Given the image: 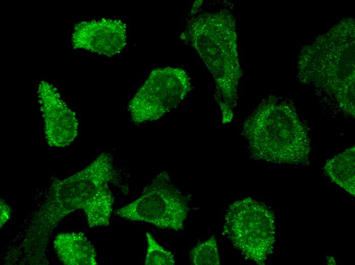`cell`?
<instances>
[{
  "instance_id": "3",
  "label": "cell",
  "mask_w": 355,
  "mask_h": 265,
  "mask_svg": "<svg viewBox=\"0 0 355 265\" xmlns=\"http://www.w3.org/2000/svg\"><path fill=\"white\" fill-rule=\"evenodd\" d=\"M223 233L245 258L265 264L275 242V217L266 205L250 197L229 205Z\"/></svg>"
},
{
  "instance_id": "10",
  "label": "cell",
  "mask_w": 355,
  "mask_h": 265,
  "mask_svg": "<svg viewBox=\"0 0 355 265\" xmlns=\"http://www.w3.org/2000/svg\"><path fill=\"white\" fill-rule=\"evenodd\" d=\"M355 146L327 160L324 171L332 181L351 195L355 194Z\"/></svg>"
},
{
  "instance_id": "11",
  "label": "cell",
  "mask_w": 355,
  "mask_h": 265,
  "mask_svg": "<svg viewBox=\"0 0 355 265\" xmlns=\"http://www.w3.org/2000/svg\"><path fill=\"white\" fill-rule=\"evenodd\" d=\"M191 263L194 265H219L220 258L217 241L211 236L207 240L197 244L190 252Z\"/></svg>"
},
{
  "instance_id": "2",
  "label": "cell",
  "mask_w": 355,
  "mask_h": 265,
  "mask_svg": "<svg viewBox=\"0 0 355 265\" xmlns=\"http://www.w3.org/2000/svg\"><path fill=\"white\" fill-rule=\"evenodd\" d=\"M242 135L256 160L276 164L307 165L310 139L293 107L269 96L245 120Z\"/></svg>"
},
{
  "instance_id": "6",
  "label": "cell",
  "mask_w": 355,
  "mask_h": 265,
  "mask_svg": "<svg viewBox=\"0 0 355 265\" xmlns=\"http://www.w3.org/2000/svg\"><path fill=\"white\" fill-rule=\"evenodd\" d=\"M68 179L80 209H83L86 215L89 227L108 226L114 203L109 184L118 181L111 154L101 153L89 165Z\"/></svg>"
},
{
  "instance_id": "13",
  "label": "cell",
  "mask_w": 355,
  "mask_h": 265,
  "mask_svg": "<svg viewBox=\"0 0 355 265\" xmlns=\"http://www.w3.org/2000/svg\"><path fill=\"white\" fill-rule=\"evenodd\" d=\"M11 211L10 207L3 200L1 199V228L10 219Z\"/></svg>"
},
{
  "instance_id": "12",
  "label": "cell",
  "mask_w": 355,
  "mask_h": 265,
  "mask_svg": "<svg viewBox=\"0 0 355 265\" xmlns=\"http://www.w3.org/2000/svg\"><path fill=\"white\" fill-rule=\"evenodd\" d=\"M147 241L145 265H173L175 258L173 254L165 250L155 240L151 234L146 233Z\"/></svg>"
},
{
  "instance_id": "9",
  "label": "cell",
  "mask_w": 355,
  "mask_h": 265,
  "mask_svg": "<svg viewBox=\"0 0 355 265\" xmlns=\"http://www.w3.org/2000/svg\"><path fill=\"white\" fill-rule=\"evenodd\" d=\"M54 245L59 258L65 264H97L95 248L82 232L59 234Z\"/></svg>"
},
{
  "instance_id": "7",
  "label": "cell",
  "mask_w": 355,
  "mask_h": 265,
  "mask_svg": "<svg viewBox=\"0 0 355 265\" xmlns=\"http://www.w3.org/2000/svg\"><path fill=\"white\" fill-rule=\"evenodd\" d=\"M37 94L47 143L60 148L69 145L78 134L79 122L75 112L56 87L47 81L39 83Z\"/></svg>"
},
{
  "instance_id": "1",
  "label": "cell",
  "mask_w": 355,
  "mask_h": 265,
  "mask_svg": "<svg viewBox=\"0 0 355 265\" xmlns=\"http://www.w3.org/2000/svg\"><path fill=\"white\" fill-rule=\"evenodd\" d=\"M181 38L194 47L213 75L214 96L221 112L222 122L230 123L242 75L232 14L225 9L198 14L191 12Z\"/></svg>"
},
{
  "instance_id": "8",
  "label": "cell",
  "mask_w": 355,
  "mask_h": 265,
  "mask_svg": "<svg viewBox=\"0 0 355 265\" xmlns=\"http://www.w3.org/2000/svg\"><path fill=\"white\" fill-rule=\"evenodd\" d=\"M126 24L119 19L103 18L77 23L71 37L75 49H82L107 57L116 56L127 42Z\"/></svg>"
},
{
  "instance_id": "4",
  "label": "cell",
  "mask_w": 355,
  "mask_h": 265,
  "mask_svg": "<svg viewBox=\"0 0 355 265\" xmlns=\"http://www.w3.org/2000/svg\"><path fill=\"white\" fill-rule=\"evenodd\" d=\"M190 197L172 181L166 172L156 176L132 202L114 211L125 220L150 224L178 231L184 229L190 210Z\"/></svg>"
},
{
  "instance_id": "5",
  "label": "cell",
  "mask_w": 355,
  "mask_h": 265,
  "mask_svg": "<svg viewBox=\"0 0 355 265\" xmlns=\"http://www.w3.org/2000/svg\"><path fill=\"white\" fill-rule=\"evenodd\" d=\"M192 89L187 72L180 68H156L129 103L135 124L156 121L176 108Z\"/></svg>"
}]
</instances>
